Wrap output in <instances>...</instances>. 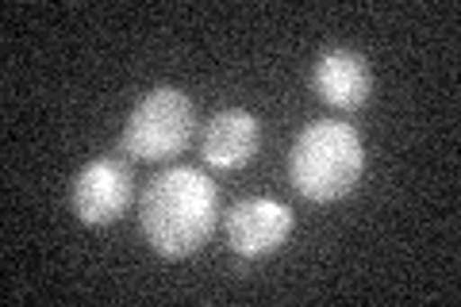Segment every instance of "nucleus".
Wrapping results in <instances>:
<instances>
[{
  "instance_id": "obj_1",
  "label": "nucleus",
  "mask_w": 461,
  "mask_h": 307,
  "mask_svg": "<svg viewBox=\"0 0 461 307\" xmlns=\"http://www.w3.org/2000/svg\"><path fill=\"white\" fill-rule=\"evenodd\" d=\"M220 215V193L196 166H173L147 185L139 200L142 239L158 257L181 261L208 246Z\"/></svg>"
},
{
  "instance_id": "obj_2",
  "label": "nucleus",
  "mask_w": 461,
  "mask_h": 307,
  "mask_svg": "<svg viewBox=\"0 0 461 307\" xmlns=\"http://www.w3.org/2000/svg\"><path fill=\"white\" fill-rule=\"evenodd\" d=\"M366 146L350 123H308L288 154V181L312 203H339L362 185Z\"/></svg>"
},
{
  "instance_id": "obj_3",
  "label": "nucleus",
  "mask_w": 461,
  "mask_h": 307,
  "mask_svg": "<svg viewBox=\"0 0 461 307\" xmlns=\"http://www.w3.org/2000/svg\"><path fill=\"white\" fill-rule=\"evenodd\" d=\"M196 135V108L173 85H158L131 108L123 123V154L131 162H169Z\"/></svg>"
},
{
  "instance_id": "obj_4",
  "label": "nucleus",
  "mask_w": 461,
  "mask_h": 307,
  "mask_svg": "<svg viewBox=\"0 0 461 307\" xmlns=\"http://www.w3.org/2000/svg\"><path fill=\"white\" fill-rule=\"evenodd\" d=\"M69 203H74V215L89 227H108L115 219H123L135 203L131 166L123 158H96V162L81 166L74 188H69Z\"/></svg>"
},
{
  "instance_id": "obj_5",
  "label": "nucleus",
  "mask_w": 461,
  "mask_h": 307,
  "mask_svg": "<svg viewBox=\"0 0 461 307\" xmlns=\"http://www.w3.org/2000/svg\"><path fill=\"white\" fill-rule=\"evenodd\" d=\"M293 235V212L273 196H247L227 212V246L242 261L277 254Z\"/></svg>"
},
{
  "instance_id": "obj_6",
  "label": "nucleus",
  "mask_w": 461,
  "mask_h": 307,
  "mask_svg": "<svg viewBox=\"0 0 461 307\" xmlns=\"http://www.w3.org/2000/svg\"><path fill=\"white\" fill-rule=\"evenodd\" d=\"M312 89L330 108L357 112L369 100V89H373L369 62L350 47H330V50H323L320 58H315Z\"/></svg>"
},
{
  "instance_id": "obj_7",
  "label": "nucleus",
  "mask_w": 461,
  "mask_h": 307,
  "mask_svg": "<svg viewBox=\"0 0 461 307\" xmlns=\"http://www.w3.org/2000/svg\"><path fill=\"white\" fill-rule=\"evenodd\" d=\"M258 142H262V123L254 120L247 108H223L215 112L212 120L200 131V154H204L208 169H242L258 154Z\"/></svg>"
}]
</instances>
